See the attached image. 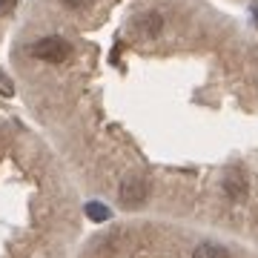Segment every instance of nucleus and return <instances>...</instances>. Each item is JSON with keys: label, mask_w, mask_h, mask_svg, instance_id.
Listing matches in <instances>:
<instances>
[{"label": "nucleus", "mask_w": 258, "mask_h": 258, "mask_svg": "<svg viewBox=\"0 0 258 258\" xmlns=\"http://www.w3.org/2000/svg\"><path fill=\"white\" fill-rule=\"evenodd\" d=\"M0 92H3V95H12V92H15L12 81H9V78H3V75H0Z\"/></svg>", "instance_id": "7"}, {"label": "nucleus", "mask_w": 258, "mask_h": 258, "mask_svg": "<svg viewBox=\"0 0 258 258\" xmlns=\"http://www.w3.org/2000/svg\"><path fill=\"white\" fill-rule=\"evenodd\" d=\"M224 189L230 192V198H244V192H247V186H244V178L241 175H227Z\"/></svg>", "instance_id": "5"}, {"label": "nucleus", "mask_w": 258, "mask_h": 258, "mask_svg": "<svg viewBox=\"0 0 258 258\" xmlns=\"http://www.w3.org/2000/svg\"><path fill=\"white\" fill-rule=\"evenodd\" d=\"M161 26H164V18H161L158 12L147 15V20H144V32H147V35H158V32H161Z\"/></svg>", "instance_id": "6"}, {"label": "nucleus", "mask_w": 258, "mask_h": 258, "mask_svg": "<svg viewBox=\"0 0 258 258\" xmlns=\"http://www.w3.org/2000/svg\"><path fill=\"white\" fill-rule=\"evenodd\" d=\"M63 6H69V9H81V6H86L89 0H60Z\"/></svg>", "instance_id": "8"}, {"label": "nucleus", "mask_w": 258, "mask_h": 258, "mask_svg": "<svg viewBox=\"0 0 258 258\" xmlns=\"http://www.w3.org/2000/svg\"><path fill=\"white\" fill-rule=\"evenodd\" d=\"M252 18H255V26H258V3L252 6Z\"/></svg>", "instance_id": "9"}, {"label": "nucleus", "mask_w": 258, "mask_h": 258, "mask_svg": "<svg viewBox=\"0 0 258 258\" xmlns=\"http://www.w3.org/2000/svg\"><path fill=\"white\" fill-rule=\"evenodd\" d=\"M147 195H149L147 178H141V175H126L123 181H120L118 198H120V204H123V207H129V210L141 207V204L147 201Z\"/></svg>", "instance_id": "2"}, {"label": "nucleus", "mask_w": 258, "mask_h": 258, "mask_svg": "<svg viewBox=\"0 0 258 258\" xmlns=\"http://www.w3.org/2000/svg\"><path fill=\"white\" fill-rule=\"evenodd\" d=\"M192 258H230V252L221 247V244H212V241H204L192 249Z\"/></svg>", "instance_id": "3"}, {"label": "nucleus", "mask_w": 258, "mask_h": 258, "mask_svg": "<svg viewBox=\"0 0 258 258\" xmlns=\"http://www.w3.org/2000/svg\"><path fill=\"white\" fill-rule=\"evenodd\" d=\"M86 218H89V221H109L112 218V210L109 207H106V204H101V201H89L86 204Z\"/></svg>", "instance_id": "4"}, {"label": "nucleus", "mask_w": 258, "mask_h": 258, "mask_svg": "<svg viewBox=\"0 0 258 258\" xmlns=\"http://www.w3.org/2000/svg\"><path fill=\"white\" fill-rule=\"evenodd\" d=\"M69 52H72V46L57 35L40 37L35 46H32V55H35L37 60H46V63H63L66 57H69Z\"/></svg>", "instance_id": "1"}]
</instances>
